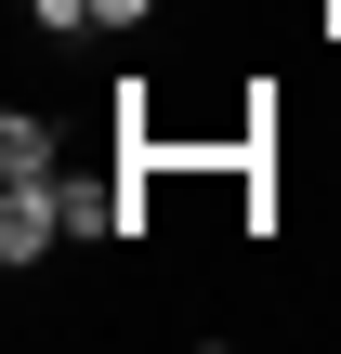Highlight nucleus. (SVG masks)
Returning a JSON list of instances; mask_svg holds the SVG:
<instances>
[{"instance_id": "1", "label": "nucleus", "mask_w": 341, "mask_h": 354, "mask_svg": "<svg viewBox=\"0 0 341 354\" xmlns=\"http://www.w3.org/2000/svg\"><path fill=\"white\" fill-rule=\"evenodd\" d=\"M53 236H66V184H53V171H39V184H0V263L26 276Z\"/></svg>"}, {"instance_id": "2", "label": "nucleus", "mask_w": 341, "mask_h": 354, "mask_svg": "<svg viewBox=\"0 0 341 354\" xmlns=\"http://www.w3.org/2000/svg\"><path fill=\"white\" fill-rule=\"evenodd\" d=\"M53 171V118L39 105H0V184H39Z\"/></svg>"}]
</instances>
